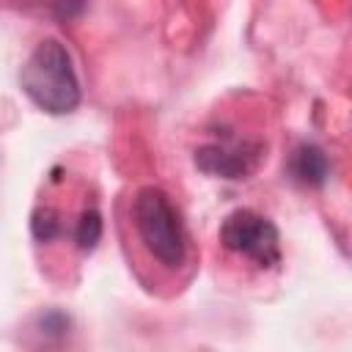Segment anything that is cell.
Returning <instances> with one entry per match:
<instances>
[{
	"label": "cell",
	"mask_w": 352,
	"mask_h": 352,
	"mask_svg": "<svg viewBox=\"0 0 352 352\" xmlns=\"http://www.w3.org/2000/svg\"><path fill=\"white\" fill-rule=\"evenodd\" d=\"M25 96L50 116L72 113L80 104V80L69 50L58 38H44L25 58L19 72Z\"/></svg>",
	"instance_id": "obj_1"
},
{
	"label": "cell",
	"mask_w": 352,
	"mask_h": 352,
	"mask_svg": "<svg viewBox=\"0 0 352 352\" xmlns=\"http://www.w3.org/2000/svg\"><path fill=\"white\" fill-rule=\"evenodd\" d=\"M132 223L146 250L168 270H179L187 258V231L170 195L160 187H140L132 201Z\"/></svg>",
	"instance_id": "obj_2"
},
{
	"label": "cell",
	"mask_w": 352,
	"mask_h": 352,
	"mask_svg": "<svg viewBox=\"0 0 352 352\" xmlns=\"http://www.w3.org/2000/svg\"><path fill=\"white\" fill-rule=\"evenodd\" d=\"M220 242L226 250L253 261L261 270L280 264V234L272 220L253 209H234L220 226Z\"/></svg>",
	"instance_id": "obj_3"
},
{
	"label": "cell",
	"mask_w": 352,
	"mask_h": 352,
	"mask_svg": "<svg viewBox=\"0 0 352 352\" xmlns=\"http://www.w3.org/2000/svg\"><path fill=\"white\" fill-rule=\"evenodd\" d=\"M264 160V146L258 140H242L231 132L209 140L195 148V168L206 176L217 179H248Z\"/></svg>",
	"instance_id": "obj_4"
},
{
	"label": "cell",
	"mask_w": 352,
	"mask_h": 352,
	"mask_svg": "<svg viewBox=\"0 0 352 352\" xmlns=\"http://www.w3.org/2000/svg\"><path fill=\"white\" fill-rule=\"evenodd\" d=\"M289 173L302 187H324L330 179V160L322 146L300 143L289 157Z\"/></svg>",
	"instance_id": "obj_5"
},
{
	"label": "cell",
	"mask_w": 352,
	"mask_h": 352,
	"mask_svg": "<svg viewBox=\"0 0 352 352\" xmlns=\"http://www.w3.org/2000/svg\"><path fill=\"white\" fill-rule=\"evenodd\" d=\"M99 239H102V214H99V209L88 206V209H82V214L74 226V242L80 250L91 253Z\"/></svg>",
	"instance_id": "obj_6"
},
{
	"label": "cell",
	"mask_w": 352,
	"mask_h": 352,
	"mask_svg": "<svg viewBox=\"0 0 352 352\" xmlns=\"http://www.w3.org/2000/svg\"><path fill=\"white\" fill-rule=\"evenodd\" d=\"M30 231L38 242H52L60 234V217L52 206H38L30 214Z\"/></svg>",
	"instance_id": "obj_7"
},
{
	"label": "cell",
	"mask_w": 352,
	"mask_h": 352,
	"mask_svg": "<svg viewBox=\"0 0 352 352\" xmlns=\"http://www.w3.org/2000/svg\"><path fill=\"white\" fill-rule=\"evenodd\" d=\"M38 324H41V333H44V336H52V338H63V336L69 333V316H66L63 311H58V308L41 314Z\"/></svg>",
	"instance_id": "obj_8"
},
{
	"label": "cell",
	"mask_w": 352,
	"mask_h": 352,
	"mask_svg": "<svg viewBox=\"0 0 352 352\" xmlns=\"http://www.w3.org/2000/svg\"><path fill=\"white\" fill-rule=\"evenodd\" d=\"M85 11V0H58L55 3V16L60 19H77Z\"/></svg>",
	"instance_id": "obj_9"
}]
</instances>
